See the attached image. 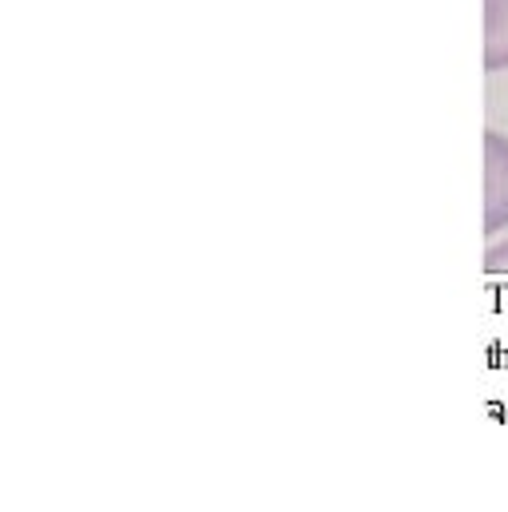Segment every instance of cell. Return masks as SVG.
Here are the masks:
<instances>
[{"label": "cell", "instance_id": "2", "mask_svg": "<svg viewBox=\"0 0 508 512\" xmlns=\"http://www.w3.org/2000/svg\"><path fill=\"white\" fill-rule=\"evenodd\" d=\"M508 68V0H485V72Z\"/></svg>", "mask_w": 508, "mask_h": 512}, {"label": "cell", "instance_id": "1", "mask_svg": "<svg viewBox=\"0 0 508 512\" xmlns=\"http://www.w3.org/2000/svg\"><path fill=\"white\" fill-rule=\"evenodd\" d=\"M508 223V135H485V231L497 235Z\"/></svg>", "mask_w": 508, "mask_h": 512}, {"label": "cell", "instance_id": "3", "mask_svg": "<svg viewBox=\"0 0 508 512\" xmlns=\"http://www.w3.org/2000/svg\"><path fill=\"white\" fill-rule=\"evenodd\" d=\"M489 270H508V243L489 251Z\"/></svg>", "mask_w": 508, "mask_h": 512}]
</instances>
